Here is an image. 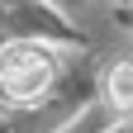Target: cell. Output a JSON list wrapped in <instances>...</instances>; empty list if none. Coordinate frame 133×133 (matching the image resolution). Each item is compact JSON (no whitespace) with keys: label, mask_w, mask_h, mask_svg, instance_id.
Listing matches in <instances>:
<instances>
[{"label":"cell","mask_w":133,"mask_h":133,"mask_svg":"<svg viewBox=\"0 0 133 133\" xmlns=\"http://www.w3.org/2000/svg\"><path fill=\"white\" fill-rule=\"evenodd\" d=\"M114 133H133V124H119V128H114Z\"/></svg>","instance_id":"cell-3"},{"label":"cell","mask_w":133,"mask_h":133,"mask_svg":"<svg viewBox=\"0 0 133 133\" xmlns=\"http://www.w3.org/2000/svg\"><path fill=\"white\" fill-rule=\"evenodd\" d=\"M57 76V57L43 43H10L0 52V95L14 105H33Z\"/></svg>","instance_id":"cell-1"},{"label":"cell","mask_w":133,"mask_h":133,"mask_svg":"<svg viewBox=\"0 0 133 133\" xmlns=\"http://www.w3.org/2000/svg\"><path fill=\"white\" fill-rule=\"evenodd\" d=\"M105 95L119 114H133V62H114L105 76Z\"/></svg>","instance_id":"cell-2"}]
</instances>
